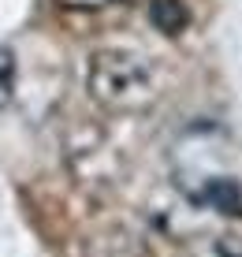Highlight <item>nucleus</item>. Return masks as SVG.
Masks as SVG:
<instances>
[{
  "label": "nucleus",
  "mask_w": 242,
  "mask_h": 257,
  "mask_svg": "<svg viewBox=\"0 0 242 257\" xmlns=\"http://www.w3.org/2000/svg\"><path fill=\"white\" fill-rule=\"evenodd\" d=\"M175 183L194 205L212 209L220 216L242 220V187H238L235 175H201L198 183H190V179H175Z\"/></svg>",
  "instance_id": "2"
},
{
  "label": "nucleus",
  "mask_w": 242,
  "mask_h": 257,
  "mask_svg": "<svg viewBox=\"0 0 242 257\" xmlns=\"http://www.w3.org/2000/svg\"><path fill=\"white\" fill-rule=\"evenodd\" d=\"M15 90H19V60L12 45H0V112L15 104Z\"/></svg>",
  "instance_id": "5"
},
{
  "label": "nucleus",
  "mask_w": 242,
  "mask_h": 257,
  "mask_svg": "<svg viewBox=\"0 0 242 257\" xmlns=\"http://www.w3.org/2000/svg\"><path fill=\"white\" fill-rule=\"evenodd\" d=\"M86 90L104 112L142 116L160 101L157 71L134 49H97L86 67Z\"/></svg>",
  "instance_id": "1"
},
{
  "label": "nucleus",
  "mask_w": 242,
  "mask_h": 257,
  "mask_svg": "<svg viewBox=\"0 0 242 257\" xmlns=\"http://www.w3.org/2000/svg\"><path fill=\"white\" fill-rule=\"evenodd\" d=\"M64 8H78V12H97V8H108V4H119V0H56Z\"/></svg>",
  "instance_id": "6"
},
{
  "label": "nucleus",
  "mask_w": 242,
  "mask_h": 257,
  "mask_svg": "<svg viewBox=\"0 0 242 257\" xmlns=\"http://www.w3.org/2000/svg\"><path fill=\"white\" fill-rule=\"evenodd\" d=\"M149 23L160 34H183L190 23V12L183 0H149Z\"/></svg>",
  "instance_id": "4"
},
{
  "label": "nucleus",
  "mask_w": 242,
  "mask_h": 257,
  "mask_svg": "<svg viewBox=\"0 0 242 257\" xmlns=\"http://www.w3.org/2000/svg\"><path fill=\"white\" fill-rule=\"evenodd\" d=\"M183 257H242V235L220 231V235L194 238V242L183 250Z\"/></svg>",
  "instance_id": "3"
}]
</instances>
